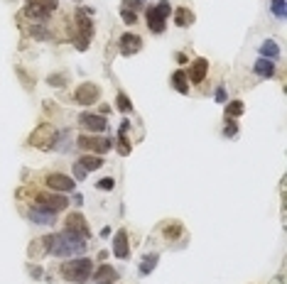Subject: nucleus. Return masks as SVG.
I'll use <instances>...</instances> for the list:
<instances>
[{
    "mask_svg": "<svg viewBox=\"0 0 287 284\" xmlns=\"http://www.w3.org/2000/svg\"><path fill=\"white\" fill-rule=\"evenodd\" d=\"M42 243H44V250L54 257H74V255H81L86 250V238L74 233V230L47 235V238H42Z\"/></svg>",
    "mask_w": 287,
    "mask_h": 284,
    "instance_id": "nucleus-1",
    "label": "nucleus"
},
{
    "mask_svg": "<svg viewBox=\"0 0 287 284\" xmlns=\"http://www.w3.org/2000/svg\"><path fill=\"white\" fill-rule=\"evenodd\" d=\"M91 272H94V262L86 260V257H79V260H66L61 265V274L64 279L69 282H77V284H84L91 279Z\"/></svg>",
    "mask_w": 287,
    "mask_h": 284,
    "instance_id": "nucleus-2",
    "label": "nucleus"
},
{
    "mask_svg": "<svg viewBox=\"0 0 287 284\" xmlns=\"http://www.w3.org/2000/svg\"><path fill=\"white\" fill-rule=\"evenodd\" d=\"M54 142H57V130L52 123H42L35 128V133L30 135V145L39 147V150H52Z\"/></svg>",
    "mask_w": 287,
    "mask_h": 284,
    "instance_id": "nucleus-3",
    "label": "nucleus"
},
{
    "mask_svg": "<svg viewBox=\"0 0 287 284\" xmlns=\"http://www.w3.org/2000/svg\"><path fill=\"white\" fill-rule=\"evenodd\" d=\"M170 13H172V5L167 3V0H162V3H157L153 8H148V27L153 30V32H165V20L170 18Z\"/></svg>",
    "mask_w": 287,
    "mask_h": 284,
    "instance_id": "nucleus-4",
    "label": "nucleus"
},
{
    "mask_svg": "<svg viewBox=\"0 0 287 284\" xmlns=\"http://www.w3.org/2000/svg\"><path fill=\"white\" fill-rule=\"evenodd\" d=\"M77 145L81 150H89V152H96V154H103L113 147V140L108 137H96V135H81L77 140Z\"/></svg>",
    "mask_w": 287,
    "mask_h": 284,
    "instance_id": "nucleus-5",
    "label": "nucleus"
},
{
    "mask_svg": "<svg viewBox=\"0 0 287 284\" xmlns=\"http://www.w3.org/2000/svg\"><path fill=\"white\" fill-rule=\"evenodd\" d=\"M57 0H27V8H25V15L35 20H44L49 13L57 10Z\"/></svg>",
    "mask_w": 287,
    "mask_h": 284,
    "instance_id": "nucleus-6",
    "label": "nucleus"
},
{
    "mask_svg": "<svg viewBox=\"0 0 287 284\" xmlns=\"http://www.w3.org/2000/svg\"><path fill=\"white\" fill-rule=\"evenodd\" d=\"M35 199H37V209L52 211V213H59L69 206V201L64 196H57V194H35Z\"/></svg>",
    "mask_w": 287,
    "mask_h": 284,
    "instance_id": "nucleus-7",
    "label": "nucleus"
},
{
    "mask_svg": "<svg viewBox=\"0 0 287 284\" xmlns=\"http://www.w3.org/2000/svg\"><path fill=\"white\" fill-rule=\"evenodd\" d=\"M98 98H101V88L96 83H81L77 91H74V101H77L79 106H91Z\"/></svg>",
    "mask_w": 287,
    "mask_h": 284,
    "instance_id": "nucleus-8",
    "label": "nucleus"
},
{
    "mask_svg": "<svg viewBox=\"0 0 287 284\" xmlns=\"http://www.w3.org/2000/svg\"><path fill=\"white\" fill-rule=\"evenodd\" d=\"M79 125L86 128V130H91V133H103V130L108 128L106 118H103V115H94V113L79 115Z\"/></svg>",
    "mask_w": 287,
    "mask_h": 284,
    "instance_id": "nucleus-9",
    "label": "nucleus"
},
{
    "mask_svg": "<svg viewBox=\"0 0 287 284\" xmlns=\"http://www.w3.org/2000/svg\"><path fill=\"white\" fill-rule=\"evenodd\" d=\"M140 49H142V37H140V35L125 32V35L120 37V52H123L125 57H130V54L140 52Z\"/></svg>",
    "mask_w": 287,
    "mask_h": 284,
    "instance_id": "nucleus-10",
    "label": "nucleus"
},
{
    "mask_svg": "<svg viewBox=\"0 0 287 284\" xmlns=\"http://www.w3.org/2000/svg\"><path fill=\"white\" fill-rule=\"evenodd\" d=\"M79 39H77V47L79 52H86V47H89V39L94 35V25H91V20L86 18H79Z\"/></svg>",
    "mask_w": 287,
    "mask_h": 284,
    "instance_id": "nucleus-11",
    "label": "nucleus"
},
{
    "mask_svg": "<svg viewBox=\"0 0 287 284\" xmlns=\"http://www.w3.org/2000/svg\"><path fill=\"white\" fill-rule=\"evenodd\" d=\"M74 179L71 176H66V174H49L47 176V186L54 191H74Z\"/></svg>",
    "mask_w": 287,
    "mask_h": 284,
    "instance_id": "nucleus-12",
    "label": "nucleus"
},
{
    "mask_svg": "<svg viewBox=\"0 0 287 284\" xmlns=\"http://www.w3.org/2000/svg\"><path fill=\"white\" fill-rule=\"evenodd\" d=\"M66 230H74L79 235L89 238V226H86V221H84L81 213H69V216H66Z\"/></svg>",
    "mask_w": 287,
    "mask_h": 284,
    "instance_id": "nucleus-13",
    "label": "nucleus"
},
{
    "mask_svg": "<svg viewBox=\"0 0 287 284\" xmlns=\"http://www.w3.org/2000/svg\"><path fill=\"white\" fill-rule=\"evenodd\" d=\"M113 255L115 257H120V260H125L128 255H130V250H128V233L125 230H118L113 238Z\"/></svg>",
    "mask_w": 287,
    "mask_h": 284,
    "instance_id": "nucleus-14",
    "label": "nucleus"
},
{
    "mask_svg": "<svg viewBox=\"0 0 287 284\" xmlns=\"http://www.w3.org/2000/svg\"><path fill=\"white\" fill-rule=\"evenodd\" d=\"M206 71H209V61L206 59H196L194 64H191V71H189V78L191 83H201L204 78H206Z\"/></svg>",
    "mask_w": 287,
    "mask_h": 284,
    "instance_id": "nucleus-15",
    "label": "nucleus"
},
{
    "mask_svg": "<svg viewBox=\"0 0 287 284\" xmlns=\"http://www.w3.org/2000/svg\"><path fill=\"white\" fill-rule=\"evenodd\" d=\"M94 279H96V284H113L118 279V272L111 265H101L94 272Z\"/></svg>",
    "mask_w": 287,
    "mask_h": 284,
    "instance_id": "nucleus-16",
    "label": "nucleus"
},
{
    "mask_svg": "<svg viewBox=\"0 0 287 284\" xmlns=\"http://www.w3.org/2000/svg\"><path fill=\"white\" fill-rule=\"evenodd\" d=\"M30 218H32L35 223H39V226H52V223H54V213H52V211H44V209H32Z\"/></svg>",
    "mask_w": 287,
    "mask_h": 284,
    "instance_id": "nucleus-17",
    "label": "nucleus"
},
{
    "mask_svg": "<svg viewBox=\"0 0 287 284\" xmlns=\"http://www.w3.org/2000/svg\"><path fill=\"white\" fill-rule=\"evenodd\" d=\"M191 22H194V13L187 10V8H177L174 10V25L177 27H189Z\"/></svg>",
    "mask_w": 287,
    "mask_h": 284,
    "instance_id": "nucleus-18",
    "label": "nucleus"
},
{
    "mask_svg": "<svg viewBox=\"0 0 287 284\" xmlns=\"http://www.w3.org/2000/svg\"><path fill=\"white\" fill-rule=\"evenodd\" d=\"M253 69H255V74L263 76V78H270V76L275 74V64H272L270 59H258Z\"/></svg>",
    "mask_w": 287,
    "mask_h": 284,
    "instance_id": "nucleus-19",
    "label": "nucleus"
},
{
    "mask_svg": "<svg viewBox=\"0 0 287 284\" xmlns=\"http://www.w3.org/2000/svg\"><path fill=\"white\" fill-rule=\"evenodd\" d=\"M172 86L179 91V93H187L189 91V78H187V71H174L172 74Z\"/></svg>",
    "mask_w": 287,
    "mask_h": 284,
    "instance_id": "nucleus-20",
    "label": "nucleus"
},
{
    "mask_svg": "<svg viewBox=\"0 0 287 284\" xmlns=\"http://www.w3.org/2000/svg\"><path fill=\"white\" fill-rule=\"evenodd\" d=\"M79 164L86 171H91V169H101V167H103V159H101L98 154H84V157L79 159Z\"/></svg>",
    "mask_w": 287,
    "mask_h": 284,
    "instance_id": "nucleus-21",
    "label": "nucleus"
},
{
    "mask_svg": "<svg viewBox=\"0 0 287 284\" xmlns=\"http://www.w3.org/2000/svg\"><path fill=\"white\" fill-rule=\"evenodd\" d=\"M260 52H263V59H275L277 54H280V49H277V44L272 42V39H268V42H263V47H260Z\"/></svg>",
    "mask_w": 287,
    "mask_h": 284,
    "instance_id": "nucleus-22",
    "label": "nucleus"
},
{
    "mask_svg": "<svg viewBox=\"0 0 287 284\" xmlns=\"http://www.w3.org/2000/svg\"><path fill=\"white\" fill-rule=\"evenodd\" d=\"M157 260H160L157 255H148V257L140 262V274H150L155 267H157Z\"/></svg>",
    "mask_w": 287,
    "mask_h": 284,
    "instance_id": "nucleus-23",
    "label": "nucleus"
},
{
    "mask_svg": "<svg viewBox=\"0 0 287 284\" xmlns=\"http://www.w3.org/2000/svg\"><path fill=\"white\" fill-rule=\"evenodd\" d=\"M115 103H118V108H120L123 113H130V111H133V103H130V98H128L125 93H118Z\"/></svg>",
    "mask_w": 287,
    "mask_h": 284,
    "instance_id": "nucleus-24",
    "label": "nucleus"
},
{
    "mask_svg": "<svg viewBox=\"0 0 287 284\" xmlns=\"http://www.w3.org/2000/svg\"><path fill=\"white\" fill-rule=\"evenodd\" d=\"M179 235H182V226H179V223H170V226H165V238L174 240V238H179Z\"/></svg>",
    "mask_w": 287,
    "mask_h": 284,
    "instance_id": "nucleus-25",
    "label": "nucleus"
},
{
    "mask_svg": "<svg viewBox=\"0 0 287 284\" xmlns=\"http://www.w3.org/2000/svg\"><path fill=\"white\" fill-rule=\"evenodd\" d=\"M243 113V103H241V101H233V103H229V106H226V115H233V118H238V115Z\"/></svg>",
    "mask_w": 287,
    "mask_h": 284,
    "instance_id": "nucleus-26",
    "label": "nucleus"
},
{
    "mask_svg": "<svg viewBox=\"0 0 287 284\" xmlns=\"http://www.w3.org/2000/svg\"><path fill=\"white\" fill-rule=\"evenodd\" d=\"M47 83H49V86H57V88H61V86L66 83V74H52L49 78H47Z\"/></svg>",
    "mask_w": 287,
    "mask_h": 284,
    "instance_id": "nucleus-27",
    "label": "nucleus"
},
{
    "mask_svg": "<svg viewBox=\"0 0 287 284\" xmlns=\"http://www.w3.org/2000/svg\"><path fill=\"white\" fill-rule=\"evenodd\" d=\"M272 13L277 18H285V0H272Z\"/></svg>",
    "mask_w": 287,
    "mask_h": 284,
    "instance_id": "nucleus-28",
    "label": "nucleus"
},
{
    "mask_svg": "<svg viewBox=\"0 0 287 284\" xmlns=\"http://www.w3.org/2000/svg\"><path fill=\"white\" fill-rule=\"evenodd\" d=\"M113 186H115L113 176H106V179H101V181H98V189H101V191H111Z\"/></svg>",
    "mask_w": 287,
    "mask_h": 284,
    "instance_id": "nucleus-29",
    "label": "nucleus"
},
{
    "mask_svg": "<svg viewBox=\"0 0 287 284\" xmlns=\"http://www.w3.org/2000/svg\"><path fill=\"white\" fill-rule=\"evenodd\" d=\"M27 272H30L35 279H39V277H42V267H39V265H27Z\"/></svg>",
    "mask_w": 287,
    "mask_h": 284,
    "instance_id": "nucleus-30",
    "label": "nucleus"
},
{
    "mask_svg": "<svg viewBox=\"0 0 287 284\" xmlns=\"http://www.w3.org/2000/svg\"><path fill=\"white\" fill-rule=\"evenodd\" d=\"M74 176H77L79 181H81V179H84V176H86V169H84V167H81V164H79V162H74Z\"/></svg>",
    "mask_w": 287,
    "mask_h": 284,
    "instance_id": "nucleus-31",
    "label": "nucleus"
},
{
    "mask_svg": "<svg viewBox=\"0 0 287 284\" xmlns=\"http://www.w3.org/2000/svg\"><path fill=\"white\" fill-rule=\"evenodd\" d=\"M123 20H125L128 25H135V20H137V15H135V13H130V10H123Z\"/></svg>",
    "mask_w": 287,
    "mask_h": 284,
    "instance_id": "nucleus-32",
    "label": "nucleus"
},
{
    "mask_svg": "<svg viewBox=\"0 0 287 284\" xmlns=\"http://www.w3.org/2000/svg\"><path fill=\"white\" fill-rule=\"evenodd\" d=\"M123 5H125V10H130V8L137 10V8H140V0H123Z\"/></svg>",
    "mask_w": 287,
    "mask_h": 284,
    "instance_id": "nucleus-33",
    "label": "nucleus"
},
{
    "mask_svg": "<svg viewBox=\"0 0 287 284\" xmlns=\"http://www.w3.org/2000/svg\"><path fill=\"white\" fill-rule=\"evenodd\" d=\"M236 133H238V128H236L233 123H231V125H226V130H224V135H226V137H233Z\"/></svg>",
    "mask_w": 287,
    "mask_h": 284,
    "instance_id": "nucleus-34",
    "label": "nucleus"
},
{
    "mask_svg": "<svg viewBox=\"0 0 287 284\" xmlns=\"http://www.w3.org/2000/svg\"><path fill=\"white\" fill-rule=\"evenodd\" d=\"M216 101H221V103L226 101V93H224V88H219V91H216Z\"/></svg>",
    "mask_w": 287,
    "mask_h": 284,
    "instance_id": "nucleus-35",
    "label": "nucleus"
}]
</instances>
